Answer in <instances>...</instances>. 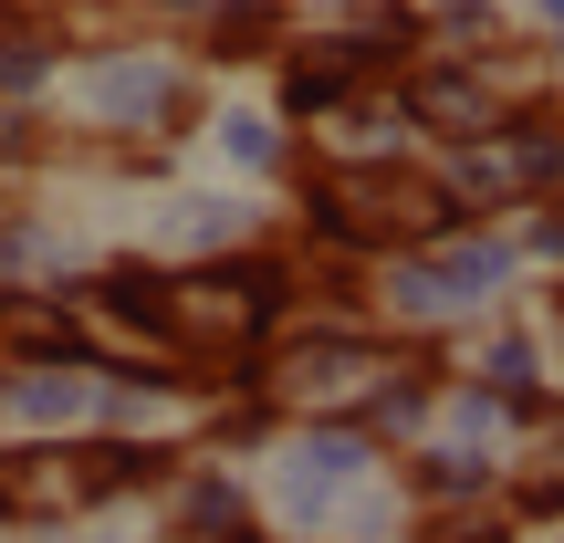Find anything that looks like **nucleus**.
<instances>
[{"instance_id":"f257e3e1","label":"nucleus","mask_w":564,"mask_h":543,"mask_svg":"<svg viewBox=\"0 0 564 543\" xmlns=\"http://www.w3.org/2000/svg\"><path fill=\"white\" fill-rule=\"evenodd\" d=\"M314 220L335 230V241H429V230L449 220V199L429 178H387V167H335V178L314 188Z\"/></svg>"},{"instance_id":"f03ea898","label":"nucleus","mask_w":564,"mask_h":543,"mask_svg":"<svg viewBox=\"0 0 564 543\" xmlns=\"http://www.w3.org/2000/svg\"><path fill=\"white\" fill-rule=\"evenodd\" d=\"M126 314H158L178 345H220L262 324V282H230V272H178V282H126Z\"/></svg>"},{"instance_id":"7ed1b4c3","label":"nucleus","mask_w":564,"mask_h":543,"mask_svg":"<svg viewBox=\"0 0 564 543\" xmlns=\"http://www.w3.org/2000/svg\"><path fill=\"white\" fill-rule=\"evenodd\" d=\"M105 470H84V460H63V449H42V460H11L0 470V512H53V502H84Z\"/></svg>"},{"instance_id":"20e7f679","label":"nucleus","mask_w":564,"mask_h":543,"mask_svg":"<svg viewBox=\"0 0 564 543\" xmlns=\"http://www.w3.org/2000/svg\"><path fill=\"white\" fill-rule=\"evenodd\" d=\"M544 178H554V137H491V146H470V188H491V199L544 188Z\"/></svg>"},{"instance_id":"39448f33","label":"nucleus","mask_w":564,"mask_h":543,"mask_svg":"<svg viewBox=\"0 0 564 543\" xmlns=\"http://www.w3.org/2000/svg\"><path fill=\"white\" fill-rule=\"evenodd\" d=\"M554 21H564V0H554Z\"/></svg>"}]
</instances>
